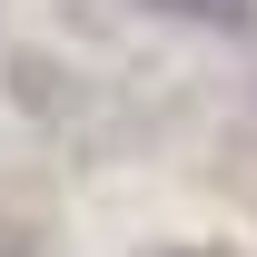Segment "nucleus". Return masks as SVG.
<instances>
[{
  "label": "nucleus",
  "instance_id": "1",
  "mask_svg": "<svg viewBox=\"0 0 257 257\" xmlns=\"http://www.w3.org/2000/svg\"><path fill=\"white\" fill-rule=\"evenodd\" d=\"M168 10H188V20H218V30H237V20H247V0H168Z\"/></svg>",
  "mask_w": 257,
  "mask_h": 257
},
{
  "label": "nucleus",
  "instance_id": "2",
  "mask_svg": "<svg viewBox=\"0 0 257 257\" xmlns=\"http://www.w3.org/2000/svg\"><path fill=\"white\" fill-rule=\"evenodd\" d=\"M149 257H188V247H149Z\"/></svg>",
  "mask_w": 257,
  "mask_h": 257
}]
</instances>
